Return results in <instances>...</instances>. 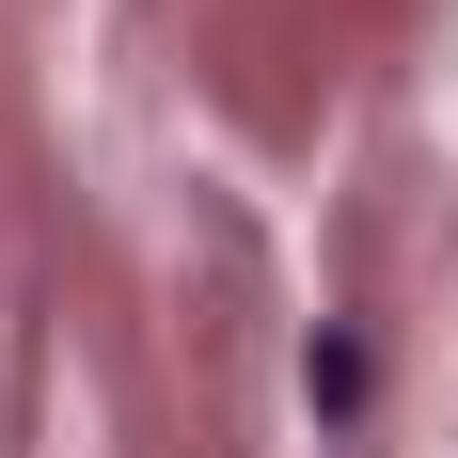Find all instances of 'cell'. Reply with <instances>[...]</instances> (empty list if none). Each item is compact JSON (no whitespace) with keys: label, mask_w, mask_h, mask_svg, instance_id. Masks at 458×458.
Masks as SVG:
<instances>
[{"label":"cell","mask_w":458,"mask_h":458,"mask_svg":"<svg viewBox=\"0 0 458 458\" xmlns=\"http://www.w3.org/2000/svg\"><path fill=\"white\" fill-rule=\"evenodd\" d=\"M301 395H317V411H332V427H348V411H364V348H348V332H332L317 364H301Z\"/></svg>","instance_id":"obj_1"}]
</instances>
